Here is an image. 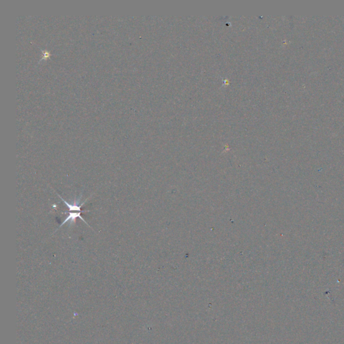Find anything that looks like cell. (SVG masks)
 Returning a JSON list of instances; mask_svg holds the SVG:
<instances>
[{"label":"cell","mask_w":344,"mask_h":344,"mask_svg":"<svg viewBox=\"0 0 344 344\" xmlns=\"http://www.w3.org/2000/svg\"><path fill=\"white\" fill-rule=\"evenodd\" d=\"M77 218H79V219H80L81 220H82L86 224H87V225L89 226V224H88L87 223V222H86V221L84 219V218H82L80 212H77V213H69V215H68V216H67V217L65 218V219L63 220V223L60 224V226H59V227H61L62 225H63V224H64L65 223L68 222V221H70V222H71V223L75 222Z\"/></svg>","instance_id":"1"},{"label":"cell","mask_w":344,"mask_h":344,"mask_svg":"<svg viewBox=\"0 0 344 344\" xmlns=\"http://www.w3.org/2000/svg\"><path fill=\"white\" fill-rule=\"evenodd\" d=\"M57 195L59 196V197L61 199L63 200V203H64V204L66 205V206H67V207L69 208V211H76V212H80V213H82V212H86V211H88V212H89V211H90V210H81V206L85 203V202H83V203L81 204L80 205H77V204H75V203H74L73 204H69V202H67V201H65V200L63 199V198L61 196H59V195L58 194H57Z\"/></svg>","instance_id":"2"}]
</instances>
